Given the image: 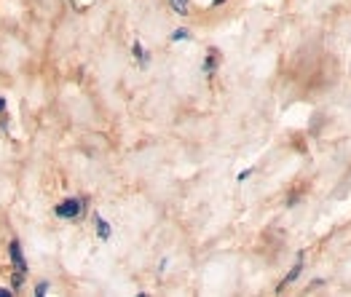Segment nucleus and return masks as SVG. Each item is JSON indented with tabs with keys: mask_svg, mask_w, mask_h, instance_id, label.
Returning <instances> with one entry per match:
<instances>
[{
	"mask_svg": "<svg viewBox=\"0 0 351 297\" xmlns=\"http://www.w3.org/2000/svg\"><path fill=\"white\" fill-rule=\"evenodd\" d=\"M84 211H86V198L84 196H70V198H64L62 204L54 207V214L62 220H81Z\"/></svg>",
	"mask_w": 351,
	"mask_h": 297,
	"instance_id": "obj_1",
	"label": "nucleus"
},
{
	"mask_svg": "<svg viewBox=\"0 0 351 297\" xmlns=\"http://www.w3.org/2000/svg\"><path fill=\"white\" fill-rule=\"evenodd\" d=\"M11 260H14V279H11V287H14V292H19L22 281H25V276H27V263H25V255H22V246H19L16 238L11 241Z\"/></svg>",
	"mask_w": 351,
	"mask_h": 297,
	"instance_id": "obj_2",
	"label": "nucleus"
},
{
	"mask_svg": "<svg viewBox=\"0 0 351 297\" xmlns=\"http://www.w3.org/2000/svg\"><path fill=\"white\" fill-rule=\"evenodd\" d=\"M303 257H306V255L300 252V255H298V260H295V266L287 270V276H285V279H282V284L276 287V295H282V292H285V289H287L293 281H298V276L303 273V266H306V263H303Z\"/></svg>",
	"mask_w": 351,
	"mask_h": 297,
	"instance_id": "obj_3",
	"label": "nucleus"
},
{
	"mask_svg": "<svg viewBox=\"0 0 351 297\" xmlns=\"http://www.w3.org/2000/svg\"><path fill=\"white\" fill-rule=\"evenodd\" d=\"M217 64H220V51L217 49H206V57L202 62V70H204V75H215V70H217Z\"/></svg>",
	"mask_w": 351,
	"mask_h": 297,
	"instance_id": "obj_4",
	"label": "nucleus"
},
{
	"mask_svg": "<svg viewBox=\"0 0 351 297\" xmlns=\"http://www.w3.org/2000/svg\"><path fill=\"white\" fill-rule=\"evenodd\" d=\"M94 228H97V236H99V241H110L113 238V228H110V222L105 220V217H94Z\"/></svg>",
	"mask_w": 351,
	"mask_h": 297,
	"instance_id": "obj_5",
	"label": "nucleus"
},
{
	"mask_svg": "<svg viewBox=\"0 0 351 297\" xmlns=\"http://www.w3.org/2000/svg\"><path fill=\"white\" fill-rule=\"evenodd\" d=\"M132 54H134V60L140 62V67H143V70H147V64H150V54L143 49V43H140V40L132 46Z\"/></svg>",
	"mask_w": 351,
	"mask_h": 297,
	"instance_id": "obj_6",
	"label": "nucleus"
},
{
	"mask_svg": "<svg viewBox=\"0 0 351 297\" xmlns=\"http://www.w3.org/2000/svg\"><path fill=\"white\" fill-rule=\"evenodd\" d=\"M172 40H175V43L177 40H191V32L185 30V27H180V30L172 32Z\"/></svg>",
	"mask_w": 351,
	"mask_h": 297,
	"instance_id": "obj_7",
	"label": "nucleus"
},
{
	"mask_svg": "<svg viewBox=\"0 0 351 297\" xmlns=\"http://www.w3.org/2000/svg\"><path fill=\"white\" fill-rule=\"evenodd\" d=\"M46 292H49V281H40V284H38V289H35V295L43 297Z\"/></svg>",
	"mask_w": 351,
	"mask_h": 297,
	"instance_id": "obj_8",
	"label": "nucleus"
},
{
	"mask_svg": "<svg viewBox=\"0 0 351 297\" xmlns=\"http://www.w3.org/2000/svg\"><path fill=\"white\" fill-rule=\"evenodd\" d=\"M250 177H252V169H244L236 179H239V182H244V179H250Z\"/></svg>",
	"mask_w": 351,
	"mask_h": 297,
	"instance_id": "obj_9",
	"label": "nucleus"
},
{
	"mask_svg": "<svg viewBox=\"0 0 351 297\" xmlns=\"http://www.w3.org/2000/svg\"><path fill=\"white\" fill-rule=\"evenodd\" d=\"M0 113H5V99L0 96Z\"/></svg>",
	"mask_w": 351,
	"mask_h": 297,
	"instance_id": "obj_10",
	"label": "nucleus"
},
{
	"mask_svg": "<svg viewBox=\"0 0 351 297\" xmlns=\"http://www.w3.org/2000/svg\"><path fill=\"white\" fill-rule=\"evenodd\" d=\"M226 0H212V8H217V5H223Z\"/></svg>",
	"mask_w": 351,
	"mask_h": 297,
	"instance_id": "obj_11",
	"label": "nucleus"
},
{
	"mask_svg": "<svg viewBox=\"0 0 351 297\" xmlns=\"http://www.w3.org/2000/svg\"><path fill=\"white\" fill-rule=\"evenodd\" d=\"M5 295H8V292H5V289H0V297H5Z\"/></svg>",
	"mask_w": 351,
	"mask_h": 297,
	"instance_id": "obj_12",
	"label": "nucleus"
}]
</instances>
